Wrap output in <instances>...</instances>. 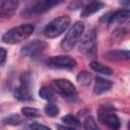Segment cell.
Listing matches in <instances>:
<instances>
[{"instance_id": "6da1fadb", "label": "cell", "mask_w": 130, "mask_h": 130, "mask_svg": "<svg viewBox=\"0 0 130 130\" xmlns=\"http://www.w3.org/2000/svg\"><path fill=\"white\" fill-rule=\"evenodd\" d=\"M34 25L30 23L20 24L18 26L12 27L7 32H5L2 37V42L5 44L15 45L24 40H26L34 32Z\"/></svg>"}, {"instance_id": "7a4b0ae2", "label": "cell", "mask_w": 130, "mask_h": 130, "mask_svg": "<svg viewBox=\"0 0 130 130\" xmlns=\"http://www.w3.org/2000/svg\"><path fill=\"white\" fill-rule=\"evenodd\" d=\"M83 31H84V24L81 21H76L69 28V30L61 41V44H60L61 49L65 52L72 50L74 46L80 41Z\"/></svg>"}, {"instance_id": "3957f363", "label": "cell", "mask_w": 130, "mask_h": 130, "mask_svg": "<svg viewBox=\"0 0 130 130\" xmlns=\"http://www.w3.org/2000/svg\"><path fill=\"white\" fill-rule=\"evenodd\" d=\"M70 17L66 15H61L52 21H50L45 29H44V35L48 39H54L62 35L70 25Z\"/></svg>"}, {"instance_id": "277c9868", "label": "cell", "mask_w": 130, "mask_h": 130, "mask_svg": "<svg viewBox=\"0 0 130 130\" xmlns=\"http://www.w3.org/2000/svg\"><path fill=\"white\" fill-rule=\"evenodd\" d=\"M99 121L112 130H118L121 127L119 117L115 114V109L111 105H103L98 110Z\"/></svg>"}, {"instance_id": "5b68a950", "label": "cell", "mask_w": 130, "mask_h": 130, "mask_svg": "<svg viewBox=\"0 0 130 130\" xmlns=\"http://www.w3.org/2000/svg\"><path fill=\"white\" fill-rule=\"evenodd\" d=\"M61 1H54V0H43V1H36L28 4L22 11V17H32L36 15H40L49 11L54 6L60 4Z\"/></svg>"}, {"instance_id": "8992f818", "label": "cell", "mask_w": 130, "mask_h": 130, "mask_svg": "<svg viewBox=\"0 0 130 130\" xmlns=\"http://www.w3.org/2000/svg\"><path fill=\"white\" fill-rule=\"evenodd\" d=\"M46 65L52 69L71 70L76 66V61L69 56L60 55V56H53L48 58L46 60Z\"/></svg>"}, {"instance_id": "52a82bcc", "label": "cell", "mask_w": 130, "mask_h": 130, "mask_svg": "<svg viewBox=\"0 0 130 130\" xmlns=\"http://www.w3.org/2000/svg\"><path fill=\"white\" fill-rule=\"evenodd\" d=\"M30 76L27 72H23L20 76V84L13 90V95L18 101H30L32 99L29 91Z\"/></svg>"}, {"instance_id": "ba28073f", "label": "cell", "mask_w": 130, "mask_h": 130, "mask_svg": "<svg viewBox=\"0 0 130 130\" xmlns=\"http://www.w3.org/2000/svg\"><path fill=\"white\" fill-rule=\"evenodd\" d=\"M95 49H96V30L95 28H92L88 30L79 41L78 50L83 54L90 55L95 52Z\"/></svg>"}, {"instance_id": "9c48e42d", "label": "cell", "mask_w": 130, "mask_h": 130, "mask_svg": "<svg viewBox=\"0 0 130 130\" xmlns=\"http://www.w3.org/2000/svg\"><path fill=\"white\" fill-rule=\"evenodd\" d=\"M52 86H53V90H55L62 96L72 98L76 94V88L74 84L68 79H64V78L54 79L52 81Z\"/></svg>"}, {"instance_id": "30bf717a", "label": "cell", "mask_w": 130, "mask_h": 130, "mask_svg": "<svg viewBox=\"0 0 130 130\" xmlns=\"http://www.w3.org/2000/svg\"><path fill=\"white\" fill-rule=\"evenodd\" d=\"M47 47V44L42 40H32L21 48V55L26 57H37L42 54Z\"/></svg>"}, {"instance_id": "8fae6325", "label": "cell", "mask_w": 130, "mask_h": 130, "mask_svg": "<svg viewBox=\"0 0 130 130\" xmlns=\"http://www.w3.org/2000/svg\"><path fill=\"white\" fill-rule=\"evenodd\" d=\"M19 2L16 0L0 1V17H9L17 9Z\"/></svg>"}, {"instance_id": "7c38bea8", "label": "cell", "mask_w": 130, "mask_h": 130, "mask_svg": "<svg viewBox=\"0 0 130 130\" xmlns=\"http://www.w3.org/2000/svg\"><path fill=\"white\" fill-rule=\"evenodd\" d=\"M112 85H113V82L111 80H108V79H105L102 77H96L95 81H94V85H93V93L102 94V93L110 90Z\"/></svg>"}, {"instance_id": "4fadbf2b", "label": "cell", "mask_w": 130, "mask_h": 130, "mask_svg": "<svg viewBox=\"0 0 130 130\" xmlns=\"http://www.w3.org/2000/svg\"><path fill=\"white\" fill-rule=\"evenodd\" d=\"M104 7H105V4L102 3V2H98V1L90 2V3H88L87 5L84 6V8L81 12V16L82 17H88V16L92 15L93 13L100 11Z\"/></svg>"}, {"instance_id": "5bb4252c", "label": "cell", "mask_w": 130, "mask_h": 130, "mask_svg": "<svg viewBox=\"0 0 130 130\" xmlns=\"http://www.w3.org/2000/svg\"><path fill=\"white\" fill-rule=\"evenodd\" d=\"M129 15H130L129 9H120L114 13H110V17H109L108 22L113 24V23L125 21L126 19L129 18Z\"/></svg>"}, {"instance_id": "9a60e30c", "label": "cell", "mask_w": 130, "mask_h": 130, "mask_svg": "<svg viewBox=\"0 0 130 130\" xmlns=\"http://www.w3.org/2000/svg\"><path fill=\"white\" fill-rule=\"evenodd\" d=\"M107 58L113 61H122V60H128L130 55L128 51L125 50H114L110 51L106 54Z\"/></svg>"}, {"instance_id": "2e32d148", "label": "cell", "mask_w": 130, "mask_h": 130, "mask_svg": "<svg viewBox=\"0 0 130 130\" xmlns=\"http://www.w3.org/2000/svg\"><path fill=\"white\" fill-rule=\"evenodd\" d=\"M90 68L99 73H102V74H105V75H112L113 74V70L106 66V65H103L102 63L100 62H96V61H91L90 64H89Z\"/></svg>"}, {"instance_id": "e0dca14e", "label": "cell", "mask_w": 130, "mask_h": 130, "mask_svg": "<svg viewBox=\"0 0 130 130\" xmlns=\"http://www.w3.org/2000/svg\"><path fill=\"white\" fill-rule=\"evenodd\" d=\"M61 121L63 122V125L67 126V127H70V128H73V129H78L80 127V122L79 120L74 117L73 115H66V116H63Z\"/></svg>"}, {"instance_id": "ac0fdd59", "label": "cell", "mask_w": 130, "mask_h": 130, "mask_svg": "<svg viewBox=\"0 0 130 130\" xmlns=\"http://www.w3.org/2000/svg\"><path fill=\"white\" fill-rule=\"evenodd\" d=\"M39 95L46 100V101H49V102H52L55 100V92L54 90L50 87V86H47V85H44L40 88L39 90Z\"/></svg>"}, {"instance_id": "d6986e66", "label": "cell", "mask_w": 130, "mask_h": 130, "mask_svg": "<svg viewBox=\"0 0 130 130\" xmlns=\"http://www.w3.org/2000/svg\"><path fill=\"white\" fill-rule=\"evenodd\" d=\"M91 79H92V75L85 70L80 71L76 76L77 82L81 85H88L91 82Z\"/></svg>"}, {"instance_id": "ffe728a7", "label": "cell", "mask_w": 130, "mask_h": 130, "mask_svg": "<svg viewBox=\"0 0 130 130\" xmlns=\"http://www.w3.org/2000/svg\"><path fill=\"white\" fill-rule=\"evenodd\" d=\"M82 126H83V130H101L99 128L95 120L91 116H88L84 119Z\"/></svg>"}, {"instance_id": "44dd1931", "label": "cell", "mask_w": 130, "mask_h": 130, "mask_svg": "<svg viewBox=\"0 0 130 130\" xmlns=\"http://www.w3.org/2000/svg\"><path fill=\"white\" fill-rule=\"evenodd\" d=\"M44 112H45V114H46L48 117L54 118V117H57V116L59 115V112H60V111H59V108H58L55 104L49 103V104L45 107Z\"/></svg>"}, {"instance_id": "7402d4cb", "label": "cell", "mask_w": 130, "mask_h": 130, "mask_svg": "<svg viewBox=\"0 0 130 130\" xmlns=\"http://www.w3.org/2000/svg\"><path fill=\"white\" fill-rule=\"evenodd\" d=\"M21 122H22V119L17 114H12V115L4 118V120H3V123L8 124V125H18Z\"/></svg>"}, {"instance_id": "603a6c76", "label": "cell", "mask_w": 130, "mask_h": 130, "mask_svg": "<svg viewBox=\"0 0 130 130\" xmlns=\"http://www.w3.org/2000/svg\"><path fill=\"white\" fill-rule=\"evenodd\" d=\"M21 114L25 117H28V118H35V117L39 116V110L36 108L24 107L21 109Z\"/></svg>"}, {"instance_id": "cb8c5ba5", "label": "cell", "mask_w": 130, "mask_h": 130, "mask_svg": "<svg viewBox=\"0 0 130 130\" xmlns=\"http://www.w3.org/2000/svg\"><path fill=\"white\" fill-rule=\"evenodd\" d=\"M127 34V30L125 28H118L114 31L113 34V38H114V41H121L125 35Z\"/></svg>"}, {"instance_id": "d4e9b609", "label": "cell", "mask_w": 130, "mask_h": 130, "mask_svg": "<svg viewBox=\"0 0 130 130\" xmlns=\"http://www.w3.org/2000/svg\"><path fill=\"white\" fill-rule=\"evenodd\" d=\"M83 6V2L82 1H72L69 3L68 5V9L69 10H76V9H79Z\"/></svg>"}, {"instance_id": "484cf974", "label": "cell", "mask_w": 130, "mask_h": 130, "mask_svg": "<svg viewBox=\"0 0 130 130\" xmlns=\"http://www.w3.org/2000/svg\"><path fill=\"white\" fill-rule=\"evenodd\" d=\"M29 128L31 130H52L49 127H47L43 124H40V123H32L29 125Z\"/></svg>"}, {"instance_id": "4316f807", "label": "cell", "mask_w": 130, "mask_h": 130, "mask_svg": "<svg viewBox=\"0 0 130 130\" xmlns=\"http://www.w3.org/2000/svg\"><path fill=\"white\" fill-rule=\"evenodd\" d=\"M6 55H7V52L4 48L0 47V65H2L5 60H6Z\"/></svg>"}, {"instance_id": "83f0119b", "label": "cell", "mask_w": 130, "mask_h": 130, "mask_svg": "<svg viewBox=\"0 0 130 130\" xmlns=\"http://www.w3.org/2000/svg\"><path fill=\"white\" fill-rule=\"evenodd\" d=\"M57 128H58L59 130H76V129L67 127V126H65V125H61V124H58V125H57Z\"/></svg>"}]
</instances>
